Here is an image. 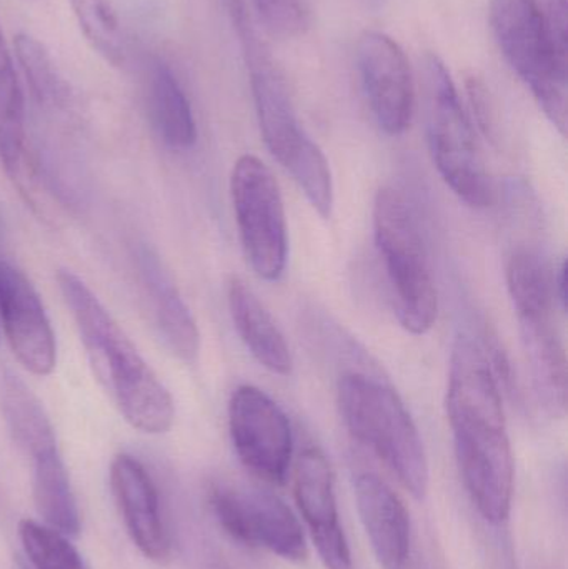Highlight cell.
I'll return each instance as SVG.
<instances>
[{
    "mask_svg": "<svg viewBox=\"0 0 568 569\" xmlns=\"http://www.w3.org/2000/svg\"><path fill=\"white\" fill-rule=\"evenodd\" d=\"M446 407L467 491L489 523H502L512 507V445L496 368L467 333L452 345Z\"/></svg>",
    "mask_w": 568,
    "mask_h": 569,
    "instance_id": "6da1fadb",
    "label": "cell"
},
{
    "mask_svg": "<svg viewBox=\"0 0 568 569\" xmlns=\"http://www.w3.org/2000/svg\"><path fill=\"white\" fill-rule=\"evenodd\" d=\"M57 283L97 375L109 388L127 423L142 433H167L176 420V405L169 390L76 273L60 270Z\"/></svg>",
    "mask_w": 568,
    "mask_h": 569,
    "instance_id": "7a4b0ae2",
    "label": "cell"
},
{
    "mask_svg": "<svg viewBox=\"0 0 568 569\" xmlns=\"http://www.w3.org/2000/svg\"><path fill=\"white\" fill-rule=\"evenodd\" d=\"M232 12L246 49L250 87L263 142L270 156L302 190L313 210L322 219H330L333 210V179L329 160L297 120L286 83L253 36L242 6L233 3Z\"/></svg>",
    "mask_w": 568,
    "mask_h": 569,
    "instance_id": "3957f363",
    "label": "cell"
},
{
    "mask_svg": "<svg viewBox=\"0 0 568 569\" xmlns=\"http://www.w3.org/2000/svg\"><path fill=\"white\" fill-rule=\"evenodd\" d=\"M343 423L410 495L426 497L429 460L419 428L396 390L363 373L343 375L337 387Z\"/></svg>",
    "mask_w": 568,
    "mask_h": 569,
    "instance_id": "277c9868",
    "label": "cell"
},
{
    "mask_svg": "<svg viewBox=\"0 0 568 569\" xmlns=\"http://www.w3.org/2000/svg\"><path fill=\"white\" fill-rule=\"evenodd\" d=\"M422 82L434 166L462 202L472 209H489L496 202V189L477 146L476 132L446 63L434 53L423 57Z\"/></svg>",
    "mask_w": 568,
    "mask_h": 569,
    "instance_id": "5b68a950",
    "label": "cell"
},
{
    "mask_svg": "<svg viewBox=\"0 0 568 569\" xmlns=\"http://www.w3.org/2000/svg\"><path fill=\"white\" fill-rule=\"evenodd\" d=\"M372 217L397 318L409 333L426 335L436 325L439 297L416 216L399 190L382 187L373 200Z\"/></svg>",
    "mask_w": 568,
    "mask_h": 569,
    "instance_id": "8992f818",
    "label": "cell"
},
{
    "mask_svg": "<svg viewBox=\"0 0 568 569\" xmlns=\"http://www.w3.org/2000/svg\"><path fill=\"white\" fill-rule=\"evenodd\" d=\"M490 27L509 66L566 136L568 57L557 52L537 0H490Z\"/></svg>",
    "mask_w": 568,
    "mask_h": 569,
    "instance_id": "52a82bcc",
    "label": "cell"
},
{
    "mask_svg": "<svg viewBox=\"0 0 568 569\" xmlns=\"http://www.w3.org/2000/svg\"><path fill=\"white\" fill-rule=\"evenodd\" d=\"M230 197L247 262L257 277L277 282L289 259V230L272 170L259 157H240L230 176Z\"/></svg>",
    "mask_w": 568,
    "mask_h": 569,
    "instance_id": "ba28073f",
    "label": "cell"
},
{
    "mask_svg": "<svg viewBox=\"0 0 568 569\" xmlns=\"http://www.w3.org/2000/svg\"><path fill=\"white\" fill-rule=\"evenodd\" d=\"M229 431L243 467L260 480L282 485L292 461L293 438L282 408L260 388L242 385L229 403Z\"/></svg>",
    "mask_w": 568,
    "mask_h": 569,
    "instance_id": "9c48e42d",
    "label": "cell"
},
{
    "mask_svg": "<svg viewBox=\"0 0 568 569\" xmlns=\"http://www.w3.org/2000/svg\"><path fill=\"white\" fill-rule=\"evenodd\" d=\"M210 507L229 537L250 548H262L287 561H303L309 555L296 515L269 491L216 487Z\"/></svg>",
    "mask_w": 568,
    "mask_h": 569,
    "instance_id": "30bf717a",
    "label": "cell"
},
{
    "mask_svg": "<svg viewBox=\"0 0 568 569\" xmlns=\"http://www.w3.org/2000/svg\"><path fill=\"white\" fill-rule=\"evenodd\" d=\"M357 69L367 102L387 136H402L413 116L412 72L402 47L379 30H366L357 42Z\"/></svg>",
    "mask_w": 568,
    "mask_h": 569,
    "instance_id": "8fae6325",
    "label": "cell"
},
{
    "mask_svg": "<svg viewBox=\"0 0 568 569\" xmlns=\"http://www.w3.org/2000/svg\"><path fill=\"white\" fill-rule=\"evenodd\" d=\"M0 317L22 367L37 377L52 373L57 343L46 308L26 273L7 262L0 263Z\"/></svg>",
    "mask_w": 568,
    "mask_h": 569,
    "instance_id": "7c38bea8",
    "label": "cell"
},
{
    "mask_svg": "<svg viewBox=\"0 0 568 569\" xmlns=\"http://www.w3.org/2000/svg\"><path fill=\"white\" fill-rule=\"evenodd\" d=\"M296 500L327 569H356L339 521L333 473L319 448H307L296 467Z\"/></svg>",
    "mask_w": 568,
    "mask_h": 569,
    "instance_id": "4fadbf2b",
    "label": "cell"
},
{
    "mask_svg": "<svg viewBox=\"0 0 568 569\" xmlns=\"http://www.w3.org/2000/svg\"><path fill=\"white\" fill-rule=\"evenodd\" d=\"M110 488L130 540L150 561L166 563L172 545L160 511L159 491L143 465L130 455L113 458Z\"/></svg>",
    "mask_w": 568,
    "mask_h": 569,
    "instance_id": "5bb4252c",
    "label": "cell"
},
{
    "mask_svg": "<svg viewBox=\"0 0 568 569\" xmlns=\"http://www.w3.org/2000/svg\"><path fill=\"white\" fill-rule=\"evenodd\" d=\"M360 521L383 569H402L410 553V520L396 491L373 473L356 480Z\"/></svg>",
    "mask_w": 568,
    "mask_h": 569,
    "instance_id": "9a60e30c",
    "label": "cell"
},
{
    "mask_svg": "<svg viewBox=\"0 0 568 569\" xmlns=\"http://www.w3.org/2000/svg\"><path fill=\"white\" fill-rule=\"evenodd\" d=\"M137 262L163 341L177 358L192 363L199 357L200 331L179 288L150 247H140Z\"/></svg>",
    "mask_w": 568,
    "mask_h": 569,
    "instance_id": "2e32d148",
    "label": "cell"
},
{
    "mask_svg": "<svg viewBox=\"0 0 568 569\" xmlns=\"http://www.w3.org/2000/svg\"><path fill=\"white\" fill-rule=\"evenodd\" d=\"M517 318L527 363L540 401L552 415L566 413L567 355L557 331L556 311Z\"/></svg>",
    "mask_w": 568,
    "mask_h": 569,
    "instance_id": "e0dca14e",
    "label": "cell"
},
{
    "mask_svg": "<svg viewBox=\"0 0 568 569\" xmlns=\"http://www.w3.org/2000/svg\"><path fill=\"white\" fill-rule=\"evenodd\" d=\"M227 300L233 327L250 355L272 373L289 377L293 370L289 343L252 288L233 277L227 288Z\"/></svg>",
    "mask_w": 568,
    "mask_h": 569,
    "instance_id": "ac0fdd59",
    "label": "cell"
},
{
    "mask_svg": "<svg viewBox=\"0 0 568 569\" xmlns=\"http://www.w3.org/2000/svg\"><path fill=\"white\" fill-rule=\"evenodd\" d=\"M0 411L13 441L32 460L57 450L56 433L42 403L9 368L0 371Z\"/></svg>",
    "mask_w": 568,
    "mask_h": 569,
    "instance_id": "d6986e66",
    "label": "cell"
},
{
    "mask_svg": "<svg viewBox=\"0 0 568 569\" xmlns=\"http://www.w3.org/2000/svg\"><path fill=\"white\" fill-rule=\"evenodd\" d=\"M150 119L166 146L187 150L196 143L197 123L192 106L169 63L156 59L147 76Z\"/></svg>",
    "mask_w": 568,
    "mask_h": 569,
    "instance_id": "ffe728a7",
    "label": "cell"
},
{
    "mask_svg": "<svg viewBox=\"0 0 568 569\" xmlns=\"http://www.w3.org/2000/svg\"><path fill=\"white\" fill-rule=\"evenodd\" d=\"M0 162L6 172L19 182L30 169L27 150L26 103L13 57L0 29Z\"/></svg>",
    "mask_w": 568,
    "mask_h": 569,
    "instance_id": "44dd1931",
    "label": "cell"
},
{
    "mask_svg": "<svg viewBox=\"0 0 568 569\" xmlns=\"http://www.w3.org/2000/svg\"><path fill=\"white\" fill-rule=\"evenodd\" d=\"M32 495L43 525L66 537L79 535V508L59 450L33 460Z\"/></svg>",
    "mask_w": 568,
    "mask_h": 569,
    "instance_id": "7402d4cb",
    "label": "cell"
},
{
    "mask_svg": "<svg viewBox=\"0 0 568 569\" xmlns=\"http://www.w3.org/2000/svg\"><path fill=\"white\" fill-rule=\"evenodd\" d=\"M13 49L36 102L43 109L66 110L70 103L69 86L46 46L30 33L20 32L13 39Z\"/></svg>",
    "mask_w": 568,
    "mask_h": 569,
    "instance_id": "603a6c76",
    "label": "cell"
},
{
    "mask_svg": "<svg viewBox=\"0 0 568 569\" xmlns=\"http://www.w3.org/2000/svg\"><path fill=\"white\" fill-rule=\"evenodd\" d=\"M507 290L517 317L556 311L557 297L554 277L542 260L529 250H519L507 262Z\"/></svg>",
    "mask_w": 568,
    "mask_h": 569,
    "instance_id": "cb8c5ba5",
    "label": "cell"
},
{
    "mask_svg": "<svg viewBox=\"0 0 568 569\" xmlns=\"http://www.w3.org/2000/svg\"><path fill=\"white\" fill-rule=\"evenodd\" d=\"M73 17L93 50L113 67L126 63L120 20L110 0H69Z\"/></svg>",
    "mask_w": 568,
    "mask_h": 569,
    "instance_id": "d4e9b609",
    "label": "cell"
},
{
    "mask_svg": "<svg viewBox=\"0 0 568 569\" xmlns=\"http://www.w3.org/2000/svg\"><path fill=\"white\" fill-rule=\"evenodd\" d=\"M19 538L32 569H87L69 537L47 525L26 518L19 523Z\"/></svg>",
    "mask_w": 568,
    "mask_h": 569,
    "instance_id": "484cf974",
    "label": "cell"
},
{
    "mask_svg": "<svg viewBox=\"0 0 568 569\" xmlns=\"http://www.w3.org/2000/svg\"><path fill=\"white\" fill-rule=\"evenodd\" d=\"M260 17L270 32L292 37L303 27V9L300 0H253Z\"/></svg>",
    "mask_w": 568,
    "mask_h": 569,
    "instance_id": "4316f807",
    "label": "cell"
},
{
    "mask_svg": "<svg viewBox=\"0 0 568 569\" xmlns=\"http://www.w3.org/2000/svg\"><path fill=\"white\" fill-rule=\"evenodd\" d=\"M469 90L470 102H472L474 116H476L477 123L480 130L487 137H494V129H496V117H494V107L490 102L489 90L482 80L472 77L467 83Z\"/></svg>",
    "mask_w": 568,
    "mask_h": 569,
    "instance_id": "83f0119b",
    "label": "cell"
},
{
    "mask_svg": "<svg viewBox=\"0 0 568 569\" xmlns=\"http://www.w3.org/2000/svg\"><path fill=\"white\" fill-rule=\"evenodd\" d=\"M554 290H556L557 300L560 301V307L566 310L567 307V263L566 260L560 262L559 270L554 276Z\"/></svg>",
    "mask_w": 568,
    "mask_h": 569,
    "instance_id": "f1b7e54d",
    "label": "cell"
},
{
    "mask_svg": "<svg viewBox=\"0 0 568 569\" xmlns=\"http://www.w3.org/2000/svg\"><path fill=\"white\" fill-rule=\"evenodd\" d=\"M17 569H32L29 567V563L23 560H17Z\"/></svg>",
    "mask_w": 568,
    "mask_h": 569,
    "instance_id": "f546056e",
    "label": "cell"
},
{
    "mask_svg": "<svg viewBox=\"0 0 568 569\" xmlns=\"http://www.w3.org/2000/svg\"><path fill=\"white\" fill-rule=\"evenodd\" d=\"M367 2H369L370 6H380V3L383 2V0H367Z\"/></svg>",
    "mask_w": 568,
    "mask_h": 569,
    "instance_id": "4dcf8cb0",
    "label": "cell"
}]
</instances>
